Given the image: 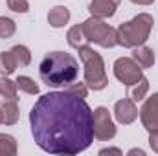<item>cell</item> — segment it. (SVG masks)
I'll return each instance as SVG.
<instances>
[{
    "label": "cell",
    "instance_id": "6da1fadb",
    "mask_svg": "<svg viewBox=\"0 0 158 156\" xmlns=\"http://www.w3.org/2000/svg\"><path fill=\"white\" fill-rule=\"evenodd\" d=\"M35 143L48 154L76 156L94 142V110L66 90L48 92L30 112Z\"/></svg>",
    "mask_w": 158,
    "mask_h": 156
},
{
    "label": "cell",
    "instance_id": "7a4b0ae2",
    "mask_svg": "<svg viewBox=\"0 0 158 156\" xmlns=\"http://www.w3.org/2000/svg\"><path fill=\"white\" fill-rule=\"evenodd\" d=\"M39 76L52 88H64L79 76V64L74 55L66 51H50L39 64Z\"/></svg>",
    "mask_w": 158,
    "mask_h": 156
},
{
    "label": "cell",
    "instance_id": "3957f363",
    "mask_svg": "<svg viewBox=\"0 0 158 156\" xmlns=\"http://www.w3.org/2000/svg\"><path fill=\"white\" fill-rule=\"evenodd\" d=\"M153 24L155 20H153V15L149 13H140L129 22L119 24V28L116 30L118 44L123 48H136V46L145 44V40L151 35Z\"/></svg>",
    "mask_w": 158,
    "mask_h": 156
},
{
    "label": "cell",
    "instance_id": "277c9868",
    "mask_svg": "<svg viewBox=\"0 0 158 156\" xmlns=\"http://www.w3.org/2000/svg\"><path fill=\"white\" fill-rule=\"evenodd\" d=\"M79 50V59L83 63V68H85V83L88 84V88L92 90H103L107 84H109V77H107V72H105V63H103V57L90 46L83 44Z\"/></svg>",
    "mask_w": 158,
    "mask_h": 156
},
{
    "label": "cell",
    "instance_id": "5b68a950",
    "mask_svg": "<svg viewBox=\"0 0 158 156\" xmlns=\"http://www.w3.org/2000/svg\"><path fill=\"white\" fill-rule=\"evenodd\" d=\"M83 31L86 42H94L101 48H114L118 44L116 30L105 22V18L99 17H90L83 22Z\"/></svg>",
    "mask_w": 158,
    "mask_h": 156
},
{
    "label": "cell",
    "instance_id": "8992f818",
    "mask_svg": "<svg viewBox=\"0 0 158 156\" xmlns=\"http://www.w3.org/2000/svg\"><path fill=\"white\" fill-rule=\"evenodd\" d=\"M114 76L121 84L132 86L143 77V68H140L138 63L131 57H119L114 63Z\"/></svg>",
    "mask_w": 158,
    "mask_h": 156
},
{
    "label": "cell",
    "instance_id": "52a82bcc",
    "mask_svg": "<svg viewBox=\"0 0 158 156\" xmlns=\"http://www.w3.org/2000/svg\"><path fill=\"white\" fill-rule=\"evenodd\" d=\"M116 136V125L110 117L109 109L98 107L94 110V138L99 142H109Z\"/></svg>",
    "mask_w": 158,
    "mask_h": 156
},
{
    "label": "cell",
    "instance_id": "ba28073f",
    "mask_svg": "<svg viewBox=\"0 0 158 156\" xmlns=\"http://www.w3.org/2000/svg\"><path fill=\"white\" fill-rule=\"evenodd\" d=\"M140 119L145 130H158V92L145 99L143 107L140 109Z\"/></svg>",
    "mask_w": 158,
    "mask_h": 156
},
{
    "label": "cell",
    "instance_id": "9c48e42d",
    "mask_svg": "<svg viewBox=\"0 0 158 156\" xmlns=\"http://www.w3.org/2000/svg\"><path fill=\"white\" fill-rule=\"evenodd\" d=\"M114 117L121 125H131L138 117V107L131 97H123L114 105Z\"/></svg>",
    "mask_w": 158,
    "mask_h": 156
},
{
    "label": "cell",
    "instance_id": "30bf717a",
    "mask_svg": "<svg viewBox=\"0 0 158 156\" xmlns=\"http://www.w3.org/2000/svg\"><path fill=\"white\" fill-rule=\"evenodd\" d=\"M119 2L121 0H92L90 6H88V11H90L92 17L110 18V17H114Z\"/></svg>",
    "mask_w": 158,
    "mask_h": 156
},
{
    "label": "cell",
    "instance_id": "8fae6325",
    "mask_svg": "<svg viewBox=\"0 0 158 156\" xmlns=\"http://www.w3.org/2000/svg\"><path fill=\"white\" fill-rule=\"evenodd\" d=\"M132 59L138 63L140 68H151L155 64V51H153V48L142 44V46L132 48Z\"/></svg>",
    "mask_w": 158,
    "mask_h": 156
},
{
    "label": "cell",
    "instance_id": "7c38bea8",
    "mask_svg": "<svg viewBox=\"0 0 158 156\" xmlns=\"http://www.w3.org/2000/svg\"><path fill=\"white\" fill-rule=\"evenodd\" d=\"M70 20V11L66 6H55L48 13V24L52 28H63Z\"/></svg>",
    "mask_w": 158,
    "mask_h": 156
},
{
    "label": "cell",
    "instance_id": "4fadbf2b",
    "mask_svg": "<svg viewBox=\"0 0 158 156\" xmlns=\"http://www.w3.org/2000/svg\"><path fill=\"white\" fill-rule=\"evenodd\" d=\"M0 97L4 101H17V81H11L7 76L0 77Z\"/></svg>",
    "mask_w": 158,
    "mask_h": 156
},
{
    "label": "cell",
    "instance_id": "5bb4252c",
    "mask_svg": "<svg viewBox=\"0 0 158 156\" xmlns=\"http://www.w3.org/2000/svg\"><path fill=\"white\" fill-rule=\"evenodd\" d=\"M2 109V123L4 125H15L19 121V105L17 101H4L0 105Z\"/></svg>",
    "mask_w": 158,
    "mask_h": 156
},
{
    "label": "cell",
    "instance_id": "9a60e30c",
    "mask_svg": "<svg viewBox=\"0 0 158 156\" xmlns=\"http://www.w3.org/2000/svg\"><path fill=\"white\" fill-rule=\"evenodd\" d=\"M127 88H129V97L136 103V101H142L147 96V92H149V81H147V77H142L136 84L127 86Z\"/></svg>",
    "mask_w": 158,
    "mask_h": 156
},
{
    "label": "cell",
    "instance_id": "2e32d148",
    "mask_svg": "<svg viewBox=\"0 0 158 156\" xmlns=\"http://www.w3.org/2000/svg\"><path fill=\"white\" fill-rule=\"evenodd\" d=\"M66 40H68V44L72 46V48H81L85 42H86V37H85V31H83V24H76V26H72L70 30H68V33H66Z\"/></svg>",
    "mask_w": 158,
    "mask_h": 156
},
{
    "label": "cell",
    "instance_id": "e0dca14e",
    "mask_svg": "<svg viewBox=\"0 0 158 156\" xmlns=\"http://www.w3.org/2000/svg\"><path fill=\"white\" fill-rule=\"evenodd\" d=\"M17 59L13 55V51H2L0 53V74L2 76H11L17 68Z\"/></svg>",
    "mask_w": 158,
    "mask_h": 156
},
{
    "label": "cell",
    "instance_id": "ac0fdd59",
    "mask_svg": "<svg viewBox=\"0 0 158 156\" xmlns=\"http://www.w3.org/2000/svg\"><path fill=\"white\" fill-rule=\"evenodd\" d=\"M17 154V140L11 134H0V156H15Z\"/></svg>",
    "mask_w": 158,
    "mask_h": 156
},
{
    "label": "cell",
    "instance_id": "d6986e66",
    "mask_svg": "<svg viewBox=\"0 0 158 156\" xmlns=\"http://www.w3.org/2000/svg\"><path fill=\"white\" fill-rule=\"evenodd\" d=\"M11 51H13V55H15L19 66H28V64L31 63V53H30V50H28L24 44H15V46L11 48Z\"/></svg>",
    "mask_w": 158,
    "mask_h": 156
},
{
    "label": "cell",
    "instance_id": "ffe728a7",
    "mask_svg": "<svg viewBox=\"0 0 158 156\" xmlns=\"http://www.w3.org/2000/svg\"><path fill=\"white\" fill-rule=\"evenodd\" d=\"M17 88H20L22 92H26V94H30V96L39 94V84H37L31 77H28V76H19V77H17Z\"/></svg>",
    "mask_w": 158,
    "mask_h": 156
},
{
    "label": "cell",
    "instance_id": "44dd1931",
    "mask_svg": "<svg viewBox=\"0 0 158 156\" xmlns=\"http://www.w3.org/2000/svg\"><path fill=\"white\" fill-rule=\"evenodd\" d=\"M15 31H17L15 20H11L7 17H0V39H9L15 35Z\"/></svg>",
    "mask_w": 158,
    "mask_h": 156
},
{
    "label": "cell",
    "instance_id": "7402d4cb",
    "mask_svg": "<svg viewBox=\"0 0 158 156\" xmlns=\"http://www.w3.org/2000/svg\"><path fill=\"white\" fill-rule=\"evenodd\" d=\"M66 92H70V94H74V96H77V97H86V94H88V84L86 83H72V84H68L66 86Z\"/></svg>",
    "mask_w": 158,
    "mask_h": 156
},
{
    "label": "cell",
    "instance_id": "603a6c76",
    "mask_svg": "<svg viewBox=\"0 0 158 156\" xmlns=\"http://www.w3.org/2000/svg\"><path fill=\"white\" fill-rule=\"evenodd\" d=\"M7 7L15 13H28L30 11L28 0H7Z\"/></svg>",
    "mask_w": 158,
    "mask_h": 156
},
{
    "label": "cell",
    "instance_id": "cb8c5ba5",
    "mask_svg": "<svg viewBox=\"0 0 158 156\" xmlns=\"http://www.w3.org/2000/svg\"><path fill=\"white\" fill-rule=\"evenodd\" d=\"M149 145H151V149L155 153H158V130L149 132Z\"/></svg>",
    "mask_w": 158,
    "mask_h": 156
},
{
    "label": "cell",
    "instance_id": "d4e9b609",
    "mask_svg": "<svg viewBox=\"0 0 158 156\" xmlns=\"http://www.w3.org/2000/svg\"><path fill=\"white\" fill-rule=\"evenodd\" d=\"M98 154H99V156H105V154H118V156H121L123 153H121V149H116V147H109V149H101Z\"/></svg>",
    "mask_w": 158,
    "mask_h": 156
},
{
    "label": "cell",
    "instance_id": "484cf974",
    "mask_svg": "<svg viewBox=\"0 0 158 156\" xmlns=\"http://www.w3.org/2000/svg\"><path fill=\"white\" fill-rule=\"evenodd\" d=\"M129 156H134V154H140V156H145V151L143 149H131L129 153H127Z\"/></svg>",
    "mask_w": 158,
    "mask_h": 156
},
{
    "label": "cell",
    "instance_id": "4316f807",
    "mask_svg": "<svg viewBox=\"0 0 158 156\" xmlns=\"http://www.w3.org/2000/svg\"><path fill=\"white\" fill-rule=\"evenodd\" d=\"M132 4H138V6H151L155 0H131Z\"/></svg>",
    "mask_w": 158,
    "mask_h": 156
},
{
    "label": "cell",
    "instance_id": "83f0119b",
    "mask_svg": "<svg viewBox=\"0 0 158 156\" xmlns=\"http://www.w3.org/2000/svg\"><path fill=\"white\" fill-rule=\"evenodd\" d=\"M2 119H4V117H2V109H0V125H2Z\"/></svg>",
    "mask_w": 158,
    "mask_h": 156
}]
</instances>
